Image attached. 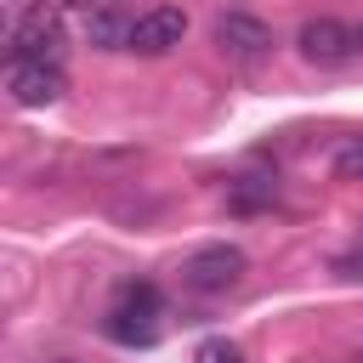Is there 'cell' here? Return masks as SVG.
Instances as JSON below:
<instances>
[{
    "mask_svg": "<svg viewBox=\"0 0 363 363\" xmlns=\"http://www.w3.org/2000/svg\"><path fill=\"white\" fill-rule=\"evenodd\" d=\"M102 335L119 346H153L159 340V289L153 284H125L119 301L102 318Z\"/></svg>",
    "mask_w": 363,
    "mask_h": 363,
    "instance_id": "cell-2",
    "label": "cell"
},
{
    "mask_svg": "<svg viewBox=\"0 0 363 363\" xmlns=\"http://www.w3.org/2000/svg\"><path fill=\"white\" fill-rule=\"evenodd\" d=\"M0 6H6V17H11V23H17V17H28V11H40V6H45V0H0Z\"/></svg>",
    "mask_w": 363,
    "mask_h": 363,
    "instance_id": "cell-12",
    "label": "cell"
},
{
    "mask_svg": "<svg viewBox=\"0 0 363 363\" xmlns=\"http://www.w3.org/2000/svg\"><path fill=\"white\" fill-rule=\"evenodd\" d=\"M6 91H11L17 108H51V102H62L68 74H62V62H11Z\"/></svg>",
    "mask_w": 363,
    "mask_h": 363,
    "instance_id": "cell-6",
    "label": "cell"
},
{
    "mask_svg": "<svg viewBox=\"0 0 363 363\" xmlns=\"http://www.w3.org/2000/svg\"><path fill=\"white\" fill-rule=\"evenodd\" d=\"M210 40H216V51L227 57V62H261V57H272V28L261 23V17H250V11H221L216 17V28H210Z\"/></svg>",
    "mask_w": 363,
    "mask_h": 363,
    "instance_id": "cell-4",
    "label": "cell"
},
{
    "mask_svg": "<svg viewBox=\"0 0 363 363\" xmlns=\"http://www.w3.org/2000/svg\"><path fill=\"white\" fill-rule=\"evenodd\" d=\"M272 199H278V182H267V176H238L233 193H227L233 210H255V204H272Z\"/></svg>",
    "mask_w": 363,
    "mask_h": 363,
    "instance_id": "cell-8",
    "label": "cell"
},
{
    "mask_svg": "<svg viewBox=\"0 0 363 363\" xmlns=\"http://www.w3.org/2000/svg\"><path fill=\"white\" fill-rule=\"evenodd\" d=\"M357 57H363V23H357Z\"/></svg>",
    "mask_w": 363,
    "mask_h": 363,
    "instance_id": "cell-14",
    "label": "cell"
},
{
    "mask_svg": "<svg viewBox=\"0 0 363 363\" xmlns=\"http://www.w3.org/2000/svg\"><path fill=\"white\" fill-rule=\"evenodd\" d=\"M193 363H244V346H238V340H227V335H210V340H199Z\"/></svg>",
    "mask_w": 363,
    "mask_h": 363,
    "instance_id": "cell-10",
    "label": "cell"
},
{
    "mask_svg": "<svg viewBox=\"0 0 363 363\" xmlns=\"http://www.w3.org/2000/svg\"><path fill=\"white\" fill-rule=\"evenodd\" d=\"M244 267H250V255L238 244H204V250H193L182 261V284L199 289V295H227L244 278Z\"/></svg>",
    "mask_w": 363,
    "mask_h": 363,
    "instance_id": "cell-3",
    "label": "cell"
},
{
    "mask_svg": "<svg viewBox=\"0 0 363 363\" xmlns=\"http://www.w3.org/2000/svg\"><path fill=\"white\" fill-rule=\"evenodd\" d=\"M91 40L102 51H125L130 45V23H119L113 11H91Z\"/></svg>",
    "mask_w": 363,
    "mask_h": 363,
    "instance_id": "cell-9",
    "label": "cell"
},
{
    "mask_svg": "<svg viewBox=\"0 0 363 363\" xmlns=\"http://www.w3.org/2000/svg\"><path fill=\"white\" fill-rule=\"evenodd\" d=\"M340 272H346V278H363V244H357V255H346V261H340Z\"/></svg>",
    "mask_w": 363,
    "mask_h": 363,
    "instance_id": "cell-13",
    "label": "cell"
},
{
    "mask_svg": "<svg viewBox=\"0 0 363 363\" xmlns=\"http://www.w3.org/2000/svg\"><path fill=\"white\" fill-rule=\"evenodd\" d=\"M295 45L312 68H340L346 57H357V28H346L340 17H306Z\"/></svg>",
    "mask_w": 363,
    "mask_h": 363,
    "instance_id": "cell-5",
    "label": "cell"
},
{
    "mask_svg": "<svg viewBox=\"0 0 363 363\" xmlns=\"http://www.w3.org/2000/svg\"><path fill=\"white\" fill-rule=\"evenodd\" d=\"M62 45H68V28H62L57 0H45L40 11H28L6 28V62H62Z\"/></svg>",
    "mask_w": 363,
    "mask_h": 363,
    "instance_id": "cell-1",
    "label": "cell"
},
{
    "mask_svg": "<svg viewBox=\"0 0 363 363\" xmlns=\"http://www.w3.org/2000/svg\"><path fill=\"white\" fill-rule=\"evenodd\" d=\"M187 40V11L182 6H153V11H142L136 23H130V45L125 51H136V57H164V51H176Z\"/></svg>",
    "mask_w": 363,
    "mask_h": 363,
    "instance_id": "cell-7",
    "label": "cell"
},
{
    "mask_svg": "<svg viewBox=\"0 0 363 363\" xmlns=\"http://www.w3.org/2000/svg\"><path fill=\"white\" fill-rule=\"evenodd\" d=\"M335 176L340 182H363V136H346L335 147Z\"/></svg>",
    "mask_w": 363,
    "mask_h": 363,
    "instance_id": "cell-11",
    "label": "cell"
},
{
    "mask_svg": "<svg viewBox=\"0 0 363 363\" xmlns=\"http://www.w3.org/2000/svg\"><path fill=\"white\" fill-rule=\"evenodd\" d=\"M352 363H363V352H357V357H352Z\"/></svg>",
    "mask_w": 363,
    "mask_h": 363,
    "instance_id": "cell-15",
    "label": "cell"
}]
</instances>
